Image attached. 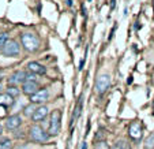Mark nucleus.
Returning <instances> with one entry per match:
<instances>
[{"instance_id": "f257e3e1", "label": "nucleus", "mask_w": 154, "mask_h": 149, "mask_svg": "<svg viewBox=\"0 0 154 149\" xmlns=\"http://www.w3.org/2000/svg\"><path fill=\"white\" fill-rule=\"evenodd\" d=\"M20 41H22L23 48L26 51H29V52H34L40 47V41H38V38L33 33H25V34H22Z\"/></svg>"}, {"instance_id": "f03ea898", "label": "nucleus", "mask_w": 154, "mask_h": 149, "mask_svg": "<svg viewBox=\"0 0 154 149\" xmlns=\"http://www.w3.org/2000/svg\"><path fill=\"white\" fill-rule=\"evenodd\" d=\"M60 120H61V112L59 109H56L51 115V123H49V129H48L49 135L59 134V132H60Z\"/></svg>"}, {"instance_id": "7ed1b4c3", "label": "nucleus", "mask_w": 154, "mask_h": 149, "mask_svg": "<svg viewBox=\"0 0 154 149\" xmlns=\"http://www.w3.org/2000/svg\"><path fill=\"white\" fill-rule=\"evenodd\" d=\"M2 52L6 56H18L20 53V47L15 40H8L4 45V48L2 49Z\"/></svg>"}, {"instance_id": "20e7f679", "label": "nucleus", "mask_w": 154, "mask_h": 149, "mask_svg": "<svg viewBox=\"0 0 154 149\" xmlns=\"http://www.w3.org/2000/svg\"><path fill=\"white\" fill-rule=\"evenodd\" d=\"M30 135H32V140L35 142H47L49 140V135L44 132L40 126H33L32 130H30Z\"/></svg>"}, {"instance_id": "39448f33", "label": "nucleus", "mask_w": 154, "mask_h": 149, "mask_svg": "<svg viewBox=\"0 0 154 149\" xmlns=\"http://www.w3.org/2000/svg\"><path fill=\"white\" fill-rule=\"evenodd\" d=\"M109 85H111V78H109L108 74L100 75L96 81V89L98 92V94H104L106 92V89L109 88Z\"/></svg>"}, {"instance_id": "423d86ee", "label": "nucleus", "mask_w": 154, "mask_h": 149, "mask_svg": "<svg viewBox=\"0 0 154 149\" xmlns=\"http://www.w3.org/2000/svg\"><path fill=\"white\" fill-rule=\"evenodd\" d=\"M49 99V92L47 89H41V90H37V93H34L32 96V104H42L47 100Z\"/></svg>"}, {"instance_id": "0eeeda50", "label": "nucleus", "mask_w": 154, "mask_h": 149, "mask_svg": "<svg viewBox=\"0 0 154 149\" xmlns=\"http://www.w3.org/2000/svg\"><path fill=\"white\" fill-rule=\"evenodd\" d=\"M130 137L135 141H139L142 138V126L139 122H134L130 126Z\"/></svg>"}, {"instance_id": "6e6552de", "label": "nucleus", "mask_w": 154, "mask_h": 149, "mask_svg": "<svg viewBox=\"0 0 154 149\" xmlns=\"http://www.w3.org/2000/svg\"><path fill=\"white\" fill-rule=\"evenodd\" d=\"M26 75L27 74L25 71H17L15 74H12L10 78V85L11 86H18L19 84H23L26 81Z\"/></svg>"}, {"instance_id": "1a4fd4ad", "label": "nucleus", "mask_w": 154, "mask_h": 149, "mask_svg": "<svg viewBox=\"0 0 154 149\" xmlns=\"http://www.w3.org/2000/svg\"><path fill=\"white\" fill-rule=\"evenodd\" d=\"M27 68H29L30 73L35 74V75H42V74L47 73V68L44 67L42 65L37 63V62H30L29 65H27Z\"/></svg>"}, {"instance_id": "9d476101", "label": "nucleus", "mask_w": 154, "mask_h": 149, "mask_svg": "<svg viewBox=\"0 0 154 149\" xmlns=\"http://www.w3.org/2000/svg\"><path fill=\"white\" fill-rule=\"evenodd\" d=\"M37 82L35 81H25L23 82V93L27 96H33L34 93H37Z\"/></svg>"}, {"instance_id": "9b49d317", "label": "nucleus", "mask_w": 154, "mask_h": 149, "mask_svg": "<svg viewBox=\"0 0 154 149\" xmlns=\"http://www.w3.org/2000/svg\"><path fill=\"white\" fill-rule=\"evenodd\" d=\"M20 123H22V119H20V116H18V115H12V116H10L8 119H7L6 122V127L10 130H15L18 129L20 126Z\"/></svg>"}, {"instance_id": "f8f14e48", "label": "nucleus", "mask_w": 154, "mask_h": 149, "mask_svg": "<svg viewBox=\"0 0 154 149\" xmlns=\"http://www.w3.org/2000/svg\"><path fill=\"white\" fill-rule=\"evenodd\" d=\"M47 114H48V107L41 105V107H38V108L34 109L32 118H33V120H35V122H37V120H42L44 118L47 116Z\"/></svg>"}, {"instance_id": "ddd939ff", "label": "nucleus", "mask_w": 154, "mask_h": 149, "mask_svg": "<svg viewBox=\"0 0 154 149\" xmlns=\"http://www.w3.org/2000/svg\"><path fill=\"white\" fill-rule=\"evenodd\" d=\"M12 101H14V100H12V97L11 96H8V94H0V105H11L12 104Z\"/></svg>"}, {"instance_id": "4468645a", "label": "nucleus", "mask_w": 154, "mask_h": 149, "mask_svg": "<svg viewBox=\"0 0 154 149\" xmlns=\"http://www.w3.org/2000/svg\"><path fill=\"white\" fill-rule=\"evenodd\" d=\"M19 93H20V90L18 89V86H11V85H10L8 88H7V94H8V96H11L12 99H14V97H17V96H19Z\"/></svg>"}, {"instance_id": "2eb2a0df", "label": "nucleus", "mask_w": 154, "mask_h": 149, "mask_svg": "<svg viewBox=\"0 0 154 149\" xmlns=\"http://www.w3.org/2000/svg\"><path fill=\"white\" fill-rule=\"evenodd\" d=\"M0 149H12V141L8 138L0 140Z\"/></svg>"}, {"instance_id": "dca6fc26", "label": "nucleus", "mask_w": 154, "mask_h": 149, "mask_svg": "<svg viewBox=\"0 0 154 149\" xmlns=\"http://www.w3.org/2000/svg\"><path fill=\"white\" fill-rule=\"evenodd\" d=\"M145 146H146V149H153V148H154V133H153V134H150V135L147 137Z\"/></svg>"}, {"instance_id": "f3484780", "label": "nucleus", "mask_w": 154, "mask_h": 149, "mask_svg": "<svg viewBox=\"0 0 154 149\" xmlns=\"http://www.w3.org/2000/svg\"><path fill=\"white\" fill-rule=\"evenodd\" d=\"M7 41H8V34H7V33H2V34H0V51L4 48Z\"/></svg>"}, {"instance_id": "a211bd4d", "label": "nucleus", "mask_w": 154, "mask_h": 149, "mask_svg": "<svg viewBox=\"0 0 154 149\" xmlns=\"http://www.w3.org/2000/svg\"><path fill=\"white\" fill-rule=\"evenodd\" d=\"M34 109H35L34 104H30V105H27L26 108H25L23 114H25V115H26V116H29V115H33V112H34Z\"/></svg>"}, {"instance_id": "6ab92c4d", "label": "nucleus", "mask_w": 154, "mask_h": 149, "mask_svg": "<svg viewBox=\"0 0 154 149\" xmlns=\"http://www.w3.org/2000/svg\"><path fill=\"white\" fill-rule=\"evenodd\" d=\"M96 149H109V146H108L106 142H104V141H101V142H98L96 145Z\"/></svg>"}, {"instance_id": "aec40b11", "label": "nucleus", "mask_w": 154, "mask_h": 149, "mask_svg": "<svg viewBox=\"0 0 154 149\" xmlns=\"http://www.w3.org/2000/svg\"><path fill=\"white\" fill-rule=\"evenodd\" d=\"M113 149H127V145H125V142H123V141H119V142L113 146Z\"/></svg>"}, {"instance_id": "412c9836", "label": "nucleus", "mask_w": 154, "mask_h": 149, "mask_svg": "<svg viewBox=\"0 0 154 149\" xmlns=\"http://www.w3.org/2000/svg\"><path fill=\"white\" fill-rule=\"evenodd\" d=\"M66 3H67V6H72V0H67V2H66Z\"/></svg>"}, {"instance_id": "4be33fe9", "label": "nucleus", "mask_w": 154, "mask_h": 149, "mask_svg": "<svg viewBox=\"0 0 154 149\" xmlns=\"http://www.w3.org/2000/svg\"><path fill=\"white\" fill-rule=\"evenodd\" d=\"M82 149H86V142L82 144Z\"/></svg>"}, {"instance_id": "5701e85b", "label": "nucleus", "mask_w": 154, "mask_h": 149, "mask_svg": "<svg viewBox=\"0 0 154 149\" xmlns=\"http://www.w3.org/2000/svg\"><path fill=\"white\" fill-rule=\"evenodd\" d=\"M2 133H3V127H2V125H0V135H2Z\"/></svg>"}, {"instance_id": "b1692460", "label": "nucleus", "mask_w": 154, "mask_h": 149, "mask_svg": "<svg viewBox=\"0 0 154 149\" xmlns=\"http://www.w3.org/2000/svg\"><path fill=\"white\" fill-rule=\"evenodd\" d=\"M2 89H3V86H2V85H0V94H2Z\"/></svg>"}, {"instance_id": "393cba45", "label": "nucleus", "mask_w": 154, "mask_h": 149, "mask_svg": "<svg viewBox=\"0 0 154 149\" xmlns=\"http://www.w3.org/2000/svg\"><path fill=\"white\" fill-rule=\"evenodd\" d=\"M0 79H2V73H0Z\"/></svg>"}, {"instance_id": "a878e982", "label": "nucleus", "mask_w": 154, "mask_h": 149, "mask_svg": "<svg viewBox=\"0 0 154 149\" xmlns=\"http://www.w3.org/2000/svg\"><path fill=\"white\" fill-rule=\"evenodd\" d=\"M87 2H91V0H87Z\"/></svg>"}]
</instances>
